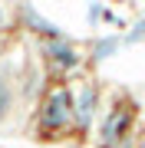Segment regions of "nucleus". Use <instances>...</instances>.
Listing matches in <instances>:
<instances>
[{
    "instance_id": "obj_1",
    "label": "nucleus",
    "mask_w": 145,
    "mask_h": 148,
    "mask_svg": "<svg viewBox=\"0 0 145 148\" xmlns=\"http://www.w3.org/2000/svg\"><path fill=\"white\" fill-rule=\"evenodd\" d=\"M73 92L66 86H56L53 92H46V102H43V112H40V128L43 132H59L73 122Z\"/></svg>"
},
{
    "instance_id": "obj_2",
    "label": "nucleus",
    "mask_w": 145,
    "mask_h": 148,
    "mask_svg": "<svg viewBox=\"0 0 145 148\" xmlns=\"http://www.w3.org/2000/svg\"><path fill=\"white\" fill-rule=\"evenodd\" d=\"M129 128H132V109L119 102L115 109H109V115L99 125V145L119 148L122 142H129Z\"/></svg>"
},
{
    "instance_id": "obj_3",
    "label": "nucleus",
    "mask_w": 145,
    "mask_h": 148,
    "mask_svg": "<svg viewBox=\"0 0 145 148\" xmlns=\"http://www.w3.org/2000/svg\"><path fill=\"white\" fill-rule=\"evenodd\" d=\"M73 99H76V106H73L76 125H79V128H89V122H92V115H96V109H99V86L96 82H82L79 92H76Z\"/></svg>"
},
{
    "instance_id": "obj_4",
    "label": "nucleus",
    "mask_w": 145,
    "mask_h": 148,
    "mask_svg": "<svg viewBox=\"0 0 145 148\" xmlns=\"http://www.w3.org/2000/svg\"><path fill=\"white\" fill-rule=\"evenodd\" d=\"M46 56L53 59L59 69H76V66H79V49H76V43H69L66 36L49 40L46 43Z\"/></svg>"
},
{
    "instance_id": "obj_5",
    "label": "nucleus",
    "mask_w": 145,
    "mask_h": 148,
    "mask_svg": "<svg viewBox=\"0 0 145 148\" xmlns=\"http://www.w3.org/2000/svg\"><path fill=\"white\" fill-rule=\"evenodd\" d=\"M20 13L30 20V27L36 30V33H46L49 40H59V27H56L53 20H46V16H40V10H33V7H23Z\"/></svg>"
},
{
    "instance_id": "obj_6",
    "label": "nucleus",
    "mask_w": 145,
    "mask_h": 148,
    "mask_svg": "<svg viewBox=\"0 0 145 148\" xmlns=\"http://www.w3.org/2000/svg\"><path fill=\"white\" fill-rule=\"evenodd\" d=\"M119 46H122V36H119V33H106V36H99V40H96V46H92V56H96V59H109V56H115V53H119Z\"/></svg>"
},
{
    "instance_id": "obj_7",
    "label": "nucleus",
    "mask_w": 145,
    "mask_h": 148,
    "mask_svg": "<svg viewBox=\"0 0 145 148\" xmlns=\"http://www.w3.org/2000/svg\"><path fill=\"white\" fill-rule=\"evenodd\" d=\"M142 40H145V13H142L139 20L132 23V30L122 36V43H142Z\"/></svg>"
},
{
    "instance_id": "obj_8",
    "label": "nucleus",
    "mask_w": 145,
    "mask_h": 148,
    "mask_svg": "<svg viewBox=\"0 0 145 148\" xmlns=\"http://www.w3.org/2000/svg\"><path fill=\"white\" fill-rule=\"evenodd\" d=\"M10 102H13V92H10V86H7L3 79H0V119L7 115V109H10Z\"/></svg>"
},
{
    "instance_id": "obj_9",
    "label": "nucleus",
    "mask_w": 145,
    "mask_h": 148,
    "mask_svg": "<svg viewBox=\"0 0 145 148\" xmlns=\"http://www.w3.org/2000/svg\"><path fill=\"white\" fill-rule=\"evenodd\" d=\"M3 23H7V13H3V7H0V27H3Z\"/></svg>"
},
{
    "instance_id": "obj_10",
    "label": "nucleus",
    "mask_w": 145,
    "mask_h": 148,
    "mask_svg": "<svg viewBox=\"0 0 145 148\" xmlns=\"http://www.w3.org/2000/svg\"><path fill=\"white\" fill-rule=\"evenodd\" d=\"M142 148H145V142H142Z\"/></svg>"
}]
</instances>
